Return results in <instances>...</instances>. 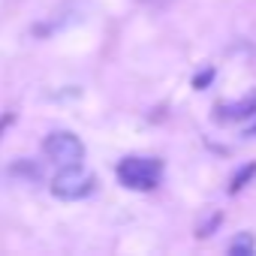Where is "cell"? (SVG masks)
Masks as SVG:
<instances>
[{"instance_id":"obj_2","label":"cell","mask_w":256,"mask_h":256,"mask_svg":"<svg viewBox=\"0 0 256 256\" xmlns=\"http://www.w3.org/2000/svg\"><path fill=\"white\" fill-rule=\"evenodd\" d=\"M94 187H96V178H94L88 169H82V163H76V166H60V172H58L54 181H52V193H54L58 199H66V202L90 196Z\"/></svg>"},{"instance_id":"obj_7","label":"cell","mask_w":256,"mask_h":256,"mask_svg":"<svg viewBox=\"0 0 256 256\" xmlns=\"http://www.w3.org/2000/svg\"><path fill=\"white\" fill-rule=\"evenodd\" d=\"M220 223H223V214H220V211H208L205 223L199 226V238H208V235H211V232H214V229H217Z\"/></svg>"},{"instance_id":"obj_6","label":"cell","mask_w":256,"mask_h":256,"mask_svg":"<svg viewBox=\"0 0 256 256\" xmlns=\"http://www.w3.org/2000/svg\"><path fill=\"white\" fill-rule=\"evenodd\" d=\"M256 175V163H247V166H241L235 175H232V181H229V193H238L241 187H247V181Z\"/></svg>"},{"instance_id":"obj_1","label":"cell","mask_w":256,"mask_h":256,"mask_svg":"<svg viewBox=\"0 0 256 256\" xmlns=\"http://www.w3.org/2000/svg\"><path fill=\"white\" fill-rule=\"evenodd\" d=\"M163 178V163L157 157H124L118 163V181L126 190H154Z\"/></svg>"},{"instance_id":"obj_9","label":"cell","mask_w":256,"mask_h":256,"mask_svg":"<svg viewBox=\"0 0 256 256\" xmlns=\"http://www.w3.org/2000/svg\"><path fill=\"white\" fill-rule=\"evenodd\" d=\"M250 120H253V124H250V126H247V130H244V136H247V139H256V114H253Z\"/></svg>"},{"instance_id":"obj_8","label":"cell","mask_w":256,"mask_h":256,"mask_svg":"<svg viewBox=\"0 0 256 256\" xmlns=\"http://www.w3.org/2000/svg\"><path fill=\"white\" fill-rule=\"evenodd\" d=\"M211 78H214V70H205V72H199V76L193 78V88H199V90H202V88H208V84H211Z\"/></svg>"},{"instance_id":"obj_5","label":"cell","mask_w":256,"mask_h":256,"mask_svg":"<svg viewBox=\"0 0 256 256\" xmlns=\"http://www.w3.org/2000/svg\"><path fill=\"white\" fill-rule=\"evenodd\" d=\"M256 253V238L253 232H238L229 241V256H253Z\"/></svg>"},{"instance_id":"obj_4","label":"cell","mask_w":256,"mask_h":256,"mask_svg":"<svg viewBox=\"0 0 256 256\" xmlns=\"http://www.w3.org/2000/svg\"><path fill=\"white\" fill-rule=\"evenodd\" d=\"M256 114V90H250L247 96L235 100V102H220L214 106V120L220 124H238V120H250Z\"/></svg>"},{"instance_id":"obj_10","label":"cell","mask_w":256,"mask_h":256,"mask_svg":"<svg viewBox=\"0 0 256 256\" xmlns=\"http://www.w3.org/2000/svg\"><path fill=\"white\" fill-rule=\"evenodd\" d=\"M16 120V114H4V118H0V133H4V126H10Z\"/></svg>"},{"instance_id":"obj_3","label":"cell","mask_w":256,"mask_h":256,"mask_svg":"<svg viewBox=\"0 0 256 256\" xmlns=\"http://www.w3.org/2000/svg\"><path fill=\"white\" fill-rule=\"evenodd\" d=\"M42 151H46V157H48L52 163H58V166H76V163L84 160V145H82V139H78L76 133H66V130L52 133V136L46 139Z\"/></svg>"}]
</instances>
